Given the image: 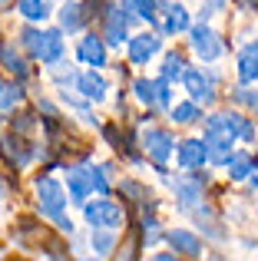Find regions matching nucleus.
<instances>
[{
  "instance_id": "obj_6",
  "label": "nucleus",
  "mask_w": 258,
  "mask_h": 261,
  "mask_svg": "<svg viewBox=\"0 0 258 261\" xmlns=\"http://www.w3.org/2000/svg\"><path fill=\"white\" fill-rule=\"evenodd\" d=\"M73 89H76L86 102H103L106 93H110V83L103 80V73H99V70H93V66H90V70H83L76 76V86H73Z\"/></svg>"
},
{
  "instance_id": "obj_19",
  "label": "nucleus",
  "mask_w": 258,
  "mask_h": 261,
  "mask_svg": "<svg viewBox=\"0 0 258 261\" xmlns=\"http://www.w3.org/2000/svg\"><path fill=\"white\" fill-rule=\"evenodd\" d=\"M17 13L27 23H43L50 17V0H17Z\"/></svg>"
},
{
  "instance_id": "obj_24",
  "label": "nucleus",
  "mask_w": 258,
  "mask_h": 261,
  "mask_svg": "<svg viewBox=\"0 0 258 261\" xmlns=\"http://www.w3.org/2000/svg\"><path fill=\"white\" fill-rule=\"evenodd\" d=\"M50 76H53V83H57L60 89H70V86H76V76H80V73L73 70L70 63L57 60V63H50Z\"/></svg>"
},
{
  "instance_id": "obj_13",
  "label": "nucleus",
  "mask_w": 258,
  "mask_h": 261,
  "mask_svg": "<svg viewBox=\"0 0 258 261\" xmlns=\"http://www.w3.org/2000/svg\"><path fill=\"white\" fill-rule=\"evenodd\" d=\"M239 83L242 86L258 83V43L242 46V53H239Z\"/></svg>"
},
{
  "instance_id": "obj_35",
  "label": "nucleus",
  "mask_w": 258,
  "mask_h": 261,
  "mask_svg": "<svg viewBox=\"0 0 258 261\" xmlns=\"http://www.w3.org/2000/svg\"><path fill=\"white\" fill-rule=\"evenodd\" d=\"M159 4H166V0H159Z\"/></svg>"
},
{
  "instance_id": "obj_16",
  "label": "nucleus",
  "mask_w": 258,
  "mask_h": 261,
  "mask_svg": "<svg viewBox=\"0 0 258 261\" xmlns=\"http://www.w3.org/2000/svg\"><path fill=\"white\" fill-rule=\"evenodd\" d=\"M57 20H60V27H63V33H76V30H83V23H86L83 4H76V0H66V4L57 10Z\"/></svg>"
},
{
  "instance_id": "obj_32",
  "label": "nucleus",
  "mask_w": 258,
  "mask_h": 261,
  "mask_svg": "<svg viewBox=\"0 0 258 261\" xmlns=\"http://www.w3.org/2000/svg\"><path fill=\"white\" fill-rule=\"evenodd\" d=\"M222 7H225V0H205V4H202V17H212V13L222 10Z\"/></svg>"
},
{
  "instance_id": "obj_23",
  "label": "nucleus",
  "mask_w": 258,
  "mask_h": 261,
  "mask_svg": "<svg viewBox=\"0 0 258 261\" xmlns=\"http://www.w3.org/2000/svg\"><path fill=\"white\" fill-rule=\"evenodd\" d=\"M222 116H225V122L235 129V136H239L242 142H255L258 129H255V122H252V119H245L242 113H222Z\"/></svg>"
},
{
  "instance_id": "obj_4",
  "label": "nucleus",
  "mask_w": 258,
  "mask_h": 261,
  "mask_svg": "<svg viewBox=\"0 0 258 261\" xmlns=\"http://www.w3.org/2000/svg\"><path fill=\"white\" fill-rule=\"evenodd\" d=\"M189 43H192V53L202 60V63H215L225 50L222 37L212 30L209 23H199V27H189Z\"/></svg>"
},
{
  "instance_id": "obj_9",
  "label": "nucleus",
  "mask_w": 258,
  "mask_h": 261,
  "mask_svg": "<svg viewBox=\"0 0 258 261\" xmlns=\"http://www.w3.org/2000/svg\"><path fill=\"white\" fill-rule=\"evenodd\" d=\"M66 192H70V202L83 208V205L90 202V195H93V178H90V169H80V166L66 169Z\"/></svg>"
},
{
  "instance_id": "obj_18",
  "label": "nucleus",
  "mask_w": 258,
  "mask_h": 261,
  "mask_svg": "<svg viewBox=\"0 0 258 261\" xmlns=\"http://www.w3.org/2000/svg\"><path fill=\"white\" fill-rule=\"evenodd\" d=\"M252 172H255L252 152H232V159H228V178L232 182H248Z\"/></svg>"
},
{
  "instance_id": "obj_26",
  "label": "nucleus",
  "mask_w": 258,
  "mask_h": 261,
  "mask_svg": "<svg viewBox=\"0 0 258 261\" xmlns=\"http://www.w3.org/2000/svg\"><path fill=\"white\" fill-rule=\"evenodd\" d=\"M133 96L142 102V106L152 109L156 106V80H136V83H133Z\"/></svg>"
},
{
  "instance_id": "obj_28",
  "label": "nucleus",
  "mask_w": 258,
  "mask_h": 261,
  "mask_svg": "<svg viewBox=\"0 0 258 261\" xmlns=\"http://www.w3.org/2000/svg\"><path fill=\"white\" fill-rule=\"evenodd\" d=\"M156 106L172 109V80H166V76L156 80Z\"/></svg>"
},
{
  "instance_id": "obj_2",
  "label": "nucleus",
  "mask_w": 258,
  "mask_h": 261,
  "mask_svg": "<svg viewBox=\"0 0 258 261\" xmlns=\"http://www.w3.org/2000/svg\"><path fill=\"white\" fill-rule=\"evenodd\" d=\"M83 222L90 228H123L126 225V208L113 198H93L83 205Z\"/></svg>"
},
{
  "instance_id": "obj_10",
  "label": "nucleus",
  "mask_w": 258,
  "mask_h": 261,
  "mask_svg": "<svg viewBox=\"0 0 258 261\" xmlns=\"http://www.w3.org/2000/svg\"><path fill=\"white\" fill-rule=\"evenodd\" d=\"M172 195L179 198L182 205H199L202 202V185H205V175H175V178H166Z\"/></svg>"
},
{
  "instance_id": "obj_8",
  "label": "nucleus",
  "mask_w": 258,
  "mask_h": 261,
  "mask_svg": "<svg viewBox=\"0 0 258 261\" xmlns=\"http://www.w3.org/2000/svg\"><path fill=\"white\" fill-rule=\"evenodd\" d=\"M76 57L83 66H93V70H103L106 66V40L96 37V33H86L76 43Z\"/></svg>"
},
{
  "instance_id": "obj_27",
  "label": "nucleus",
  "mask_w": 258,
  "mask_h": 261,
  "mask_svg": "<svg viewBox=\"0 0 258 261\" xmlns=\"http://www.w3.org/2000/svg\"><path fill=\"white\" fill-rule=\"evenodd\" d=\"M43 33L46 30H40V27H27L23 33H20V40H23V46H27V53H30L33 60H37V53H40V46H43Z\"/></svg>"
},
{
  "instance_id": "obj_25",
  "label": "nucleus",
  "mask_w": 258,
  "mask_h": 261,
  "mask_svg": "<svg viewBox=\"0 0 258 261\" xmlns=\"http://www.w3.org/2000/svg\"><path fill=\"white\" fill-rule=\"evenodd\" d=\"M162 76L172 80V83H179V80L186 76V60H182V53H166V60H162Z\"/></svg>"
},
{
  "instance_id": "obj_29",
  "label": "nucleus",
  "mask_w": 258,
  "mask_h": 261,
  "mask_svg": "<svg viewBox=\"0 0 258 261\" xmlns=\"http://www.w3.org/2000/svg\"><path fill=\"white\" fill-rule=\"evenodd\" d=\"M90 178H93V192L106 195L110 192V169L106 166H90Z\"/></svg>"
},
{
  "instance_id": "obj_12",
  "label": "nucleus",
  "mask_w": 258,
  "mask_h": 261,
  "mask_svg": "<svg viewBox=\"0 0 258 261\" xmlns=\"http://www.w3.org/2000/svg\"><path fill=\"white\" fill-rule=\"evenodd\" d=\"M162 238L169 242V248H172V251H179V255H186V258H199L202 255L199 235H192L189 228H172V231H166Z\"/></svg>"
},
{
  "instance_id": "obj_5",
  "label": "nucleus",
  "mask_w": 258,
  "mask_h": 261,
  "mask_svg": "<svg viewBox=\"0 0 258 261\" xmlns=\"http://www.w3.org/2000/svg\"><path fill=\"white\" fill-rule=\"evenodd\" d=\"M182 83H186V93L192 96L199 106H212V102H215V76L209 70H202V66H189L186 76H182Z\"/></svg>"
},
{
  "instance_id": "obj_7",
  "label": "nucleus",
  "mask_w": 258,
  "mask_h": 261,
  "mask_svg": "<svg viewBox=\"0 0 258 261\" xmlns=\"http://www.w3.org/2000/svg\"><path fill=\"white\" fill-rule=\"evenodd\" d=\"M129 60H133L136 66H146L149 60L159 53V46H162V37L159 33H136V37H129Z\"/></svg>"
},
{
  "instance_id": "obj_3",
  "label": "nucleus",
  "mask_w": 258,
  "mask_h": 261,
  "mask_svg": "<svg viewBox=\"0 0 258 261\" xmlns=\"http://www.w3.org/2000/svg\"><path fill=\"white\" fill-rule=\"evenodd\" d=\"M139 142H142V152H146L156 166H166V162L172 159V152L179 149L175 139H172V133L162 129V126H146L142 136H139Z\"/></svg>"
},
{
  "instance_id": "obj_30",
  "label": "nucleus",
  "mask_w": 258,
  "mask_h": 261,
  "mask_svg": "<svg viewBox=\"0 0 258 261\" xmlns=\"http://www.w3.org/2000/svg\"><path fill=\"white\" fill-rule=\"evenodd\" d=\"M126 4L139 13V20H146V23L156 20V4H159V0H126Z\"/></svg>"
},
{
  "instance_id": "obj_22",
  "label": "nucleus",
  "mask_w": 258,
  "mask_h": 261,
  "mask_svg": "<svg viewBox=\"0 0 258 261\" xmlns=\"http://www.w3.org/2000/svg\"><path fill=\"white\" fill-rule=\"evenodd\" d=\"M116 228H93V235H90V248H93V255L96 258H106L113 248H116V235H113Z\"/></svg>"
},
{
  "instance_id": "obj_20",
  "label": "nucleus",
  "mask_w": 258,
  "mask_h": 261,
  "mask_svg": "<svg viewBox=\"0 0 258 261\" xmlns=\"http://www.w3.org/2000/svg\"><path fill=\"white\" fill-rule=\"evenodd\" d=\"M23 102V86L13 80H0V113H13Z\"/></svg>"
},
{
  "instance_id": "obj_11",
  "label": "nucleus",
  "mask_w": 258,
  "mask_h": 261,
  "mask_svg": "<svg viewBox=\"0 0 258 261\" xmlns=\"http://www.w3.org/2000/svg\"><path fill=\"white\" fill-rule=\"evenodd\" d=\"M175 159H179L182 169H199L209 162V142L205 139H189L175 149Z\"/></svg>"
},
{
  "instance_id": "obj_1",
  "label": "nucleus",
  "mask_w": 258,
  "mask_h": 261,
  "mask_svg": "<svg viewBox=\"0 0 258 261\" xmlns=\"http://www.w3.org/2000/svg\"><path fill=\"white\" fill-rule=\"evenodd\" d=\"M33 192H37V202H40V215H46V218H50V222L57 225L60 231H66V235H70V231H73V222L63 215V212H66V198H70V192H66L63 185L57 182V178H50V175L37 178Z\"/></svg>"
},
{
  "instance_id": "obj_31",
  "label": "nucleus",
  "mask_w": 258,
  "mask_h": 261,
  "mask_svg": "<svg viewBox=\"0 0 258 261\" xmlns=\"http://www.w3.org/2000/svg\"><path fill=\"white\" fill-rule=\"evenodd\" d=\"M235 99H239L242 102V106H248V109H255V113H258V93H255V89H239V93H235Z\"/></svg>"
},
{
  "instance_id": "obj_21",
  "label": "nucleus",
  "mask_w": 258,
  "mask_h": 261,
  "mask_svg": "<svg viewBox=\"0 0 258 261\" xmlns=\"http://www.w3.org/2000/svg\"><path fill=\"white\" fill-rule=\"evenodd\" d=\"M169 113H172V122H179V126H192V122L202 119V106L192 99V96H189L186 102H175Z\"/></svg>"
},
{
  "instance_id": "obj_34",
  "label": "nucleus",
  "mask_w": 258,
  "mask_h": 261,
  "mask_svg": "<svg viewBox=\"0 0 258 261\" xmlns=\"http://www.w3.org/2000/svg\"><path fill=\"white\" fill-rule=\"evenodd\" d=\"M0 192H4V182H0Z\"/></svg>"
},
{
  "instance_id": "obj_17",
  "label": "nucleus",
  "mask_w": 258,
  "mask_h": 261,
  "mask_svg": "<svg viewBox=\"0 0 258 261\" xmlns=\"http://www.w3.org/2000/svg\"><path fill=\"white\" fill-rule=\"evenodd\" d=\"M189 30V10L182 4H162V33Z\"/></svg>"
},
{
  "instance_id": "obj_15",
  "label": "nucleus",
  "mask_w": 258,
  "mask_h": 261,
  "mask_svg": "<svg viewBox=\"0 0 258 261\" xmlns=\"http://www.w3.org/2000/svg\"><path fill=\"white\" fill-rule=\"evenodd\" d=\"M0 66H4L10 76H17V80L30 76V66H27V60L17 53V46H13V43H0Z\"/></svg>"
},
{
  "instance_id": "obj_33",
  "label": "nucleus",
  "mask_w": 258,
  "mask_h": 261,
  "mask_svg": "<svg viewBox=\"0 0 258 261\" xmlns=\"http://www.w3.org/2000/svg\"><path fill=\"white\" fill-rule=\"evenodd\" d=\"M156 261H175V255H169V251H159V255H156Z\"/></svg>"
},
{
  "instance_id": "obj_14",
  "label": "nucleus",
  "mask_w": 258,
  "mask_h": 261,
  "mask_svg": "<svg viewBox=\"0 0 258 261\" xmlns=\"http://www.w3.org/2000/svg\"><path fill=\"white\" fill-rule=\"evenodd\" d=\"M60 57H63V27H57V30H46V33H43V46H40V53H37V60H40L43 66L57 63Z\"/></svg>"
}]
</instances>
